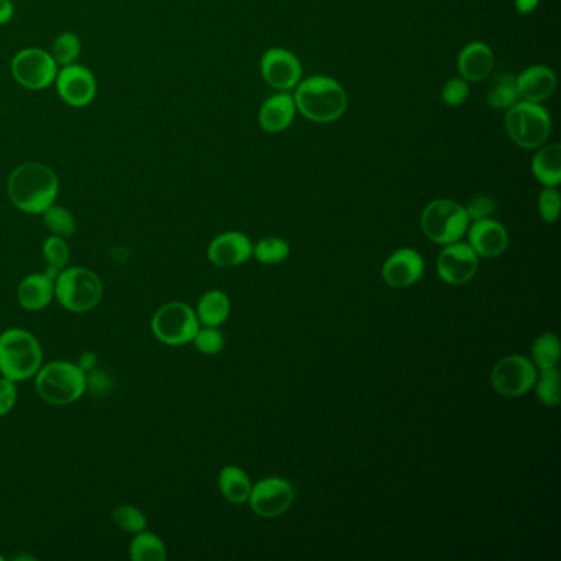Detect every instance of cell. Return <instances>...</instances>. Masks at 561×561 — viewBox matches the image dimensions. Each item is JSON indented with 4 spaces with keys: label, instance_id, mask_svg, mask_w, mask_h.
<instances>
[{
    "label": "cell",
    "instance_id": "6da1fadb",
    "mask_svg": "<svg viewBox=\"0 0 561 561\" xmlns=\"http://www.w3.org/2000/svg\"><path fill=\"white\" fill-rule=\"evenodd\" d=\"M60 180L50 167L38 162L22 163L10 173L7 195L15 208L27 214H42L55 204Z\"/></svg>",
    "mask_w": 561,
    "mask_h": 561
},
{
    "label": "cell",
    "instance_id": "7a4b0ae2",
    "mask_svg": "<svg viewBox=\"0 0 561 561\" xmlns=\"http://www.w3.org/2000/svg\"><path fill=\"white\" fill-rule=\"evenodd\" d=\"M295 106L308 121L330 124L338 121L348 107V96L343 86L330 76H311L295 88Z\"/></svg>",
    "mask_w": 561,
    "mask_h": 561
},
{
    "label": "cell",
    "instance_id": "3957f363",
    "mask_svg": "<svg viewBox=\"0 0 561 561\" xmlns=\"http://www.w3.org/2000/svg\"><path fill=\"white\" fill-rule=\"evenodd\" d=\"M43 362L42 346L32 333L19 328L0 334V374L10 381L37 376Z\"/></svg>",
    "mask_w": 561,
    "mask_h": 561
},
{
    "label": "cell",
    "instance_id": "277c9868",
    "mask_svg": "<svg viewBox=\"0 0 561 561\" xmlns=\"http://www.w3.org/2000/svg\"><path fill=\"white\" fill-rule=\"evenodd\" d=\"M35 389L45 402L51 405L75 404L88 390L86 372L73 362L53 361L40 367Z\"/></svg>",
    "mask_w": 561,
    "mask_h": 561
},
{
    "label": "cell",
    "instance_id": "5b68a950",
    "mask_svg": "<svg viewBox=\"0 0 561 561\" xmlns=\"http://www.w3.org/2000/svg\"><path fill=\"white\" fill-rule=\"evenodd\" d=\"M506 126L509 139L524 150H537L547 144L552 134V117L538 102H515L506 111Z\"/></svg>",
    "mask_w": 561,
    "mask_h": 561
},
{
    "label": "cell",
    "instance_id": "8992f818",
    "mask_svg": "<svg viewBox=\"0 0 561 561\" xmlns=\"http://www.w3.org/2000/svg\"><path fill=\"white\" fill-rule=\"evenodd\" d=\"M55 298L65 310L86 313L98 306L102 282L93 270L70 267L55 277Z\"/></svg>",
    "mask_w": 561,
    "mask_h": 561
},
{
    "label": "cell",
    "instance_id": "52a82bcc",
    "mask_svg": "<svg viewBox=\"0 0 561 561\" xmlns=\"http://www.w3.org/2000/svg\"><path fill=\"white\" fill-rule=\"evenodd\" d=\"M469 218L466 209L456 201L435 200L423 209L422 231L430 241L448 246L466 236Z\"/></svg>",
    "mask_w": 561,
    "mask_h": 561
},
{
    "label": "cell",
    "instance_id": "ba28073f",
    "mask_svg": "<svg viewBox=\"0 0 561 561\" xmlns=\"http://www.w3.org/2000/svg\"><path fill=\"white\" fill-rule=\"evenodd\" d=\"M200 330V320L190 305L172 302L163 305L152 318V333L160 343L183 346L193 343Z\"/></svg>",
    "mask_w": 561,
    "mask_h": 561
},
{
    "label": "cell",
    "instance_id": "9c48e42d",
    "mask_svg": "<svg viewBox=\"0 0 561 561\" xmlns=\"http://www.w3.org/2000/svg\"><path fill=\"white\" fill-rule=\"evenodd\" d=\"M60 66L50 51L42 48H24L12 58L10 71L15 81L30 91H42L55 84Z\"/></svg>",
    "mask_w": 561,
    "mask_h": 561
},
{
    "label": "cell",
    "instance_id": "30bf717a",
    "mask_svg": "<svg viewBox=\"0 0 561 561\" xmlns=\"http://www.w3.org/2000/svg\"><path fill=\"white\" fill-rule=\"evenodd\" d=\"M538 371L529 357L512 354L497 362L491 372L492 389L502 397H522L534 389Z\"/></svg>",
    "mask_w": 561,
    "mask_h": 561
},
{
    "label": "cell",
    "instance_id": "8fae6325",
    "mask_svg": "<svg viewBox=\"0 0 561 561\" xmlns=\"http://www.w3.org/2000/svg\"><path fill=\"white\" fill-rule=\"evenodd\" d=\"M56 93L70 107H86L98 96V79L88 66H61L55 79Z\"/></svg>",
    "mask_w": 561,
    "mask_h": 561
},
{
    "label": "cell",
    "instance_id": "7c38bea8",
    "mask_svg": "<svg viewBox=\"0 0 561 561\" xmlns=\"http://www.w3.org/2000/svg\"><path fill=\"white\" fill-rule=\"evenodd\" d=\"M479 267V255L468 242L458 241L441 249L436 259V272L448 285H464L473 279Z\"/></svg>",
    "mask_w": 561,
    "mask_h": 561
},
{
    "label": "cell",
    "instance_id": "4fadbf2b",
    "mask_svg": "<svg viewBox=\"0 0 561 561\" xmlns=\"http://www.w3.org/2000/svg\"><path fill=\"white\" fill-rule=\"evenodd\" d=\"M295 501L292 484L283 478H264L252 486L249 504L254 514L274 519L285 514Z\"/></svg>",
    "mask_w": 561,
    "mask_h": 561
},
{
    "label": "cell",
    "instance_id": "5bb4252c",
    "mask_svg": "<svg viewBox=\"0 0 561 561\" xmlns=\"http://www.w3.org/2000/svg\"><path fill=\"white\" fill-rule=\"evenodd\" d=\"M265 83L277 91H290L302 81V63L292 51L275 47L265 51L260 60Z\"/></svg>",
    "mask_w": 561,
    "mask_h": 561
},
{
    "label": "cell",
    "instance_id": "9a60e30c",
    "mask_svg": "<svg viewBox=\"0 0 561 561\" xmlns=\"http://www.w3.org/2000/svg\"><path fill=\"white\" fill-rule=\"evenodd\" d=\"M425 274V260L413 249H399L382 265V279L392 288H408L420 282Z\"/></svg>",
    "mask_w": 561,
    "mask_h": 561
},
{
    "label": "cell",
    "instance_id": "2e32d148",
    "mask_svg": "<svg viewBox=\"0 0 561 561\" xmlns=\"http://www.w3.org/2000/svg\"><path fill=\"white\" fill-rule=\"evenodd\" d=\"M251 239L239 231H229L214 237L208 246V259L211 264L231 269L237 265L246 264L252 257Z\"/></svg>",
    "mask_w": 561,
    "mask_h": 561
},
{
    "label": "cell",
    "instance_id": "e0dca14e",
    "mask_svg": "<svg viewBox=\"0 0 561 561\" xmlns=\"http://www.w3.org/2000/svg\"><path fill=\"white\" fill-rule=\"evenodd\" d=\"M466 236H468L469 246L473 247V251L484 259L499 257L506 252L507 246H509V234H507L506 228L492 218L469 223Z\"/></svg>",
    "mask_w": 561,
    "mask_h": 561
},
{
    "label": "cell",
    "instance_id": "ac0fdd59",
    "mask_svg": "<svg viewBox=\"0 0 561 561\" xmlns=\"http://www.w3.org/2000/svg\"><path fill=\"white\" fill-rule=\"evenodd\" d=\"M517 91L522 101L538 102L542 104L557 89V76L552 68L545 65H534L525 68L519 76H515Z\"/></svg>",
    "mask_w": 561,
    "mask_h": 561
},
{
    "label": "cell",
    "instance_id": "d6986e66",
    "mask_svg": "<svg viewBox=\"0 0 561 561\" xmlns=\"http://www.w3.org/2000/svg\"><path fill=\"white\" fill-rule=\"evenodd\" d=\"M295 114H297L295 99L292 94L282 91L262 104L259 111V124L265 132L277 134L290 127Z\"/></svg>",
    "mask_w": 561,
    "mask_h": 561
},
{
    "label": "cell",
    "instance_id": "ffe728a7",
    "mask_svg": "<svg viewBox=\"0 0 561 561\" xmlns=\"http://www.w3.org/2000/svg\"><path fill=\"white\" fill-rule=\"evenodd\" d=\"M494 68V53L483 42H471L458 56V70L468 83H479L491 75Z\"/></svg>",
    "mask_w": 561,
    "mask_h": 561
},
{
    "label": "cell",
    "instance_id": "44dd1931",
    "mask_svg": "<svg viewBox=\"0 0 561 561\" xmlns=\"http://www.w3.org/2000/svg\"><path fill=\"white\" fill-rule=\"evenodd\" d=\"M55 297V279L48 274H32L25 277L17 290L22 308L28 311L43 310Z\"/></svg>",
    "mask_w": 561,
    "mask_h": 561
},
{
    "label": "cell",
    "instance_id": "7402d4cb",
    "mask_svg": "<svg viewBox=\"0 0 561 561\" xmlns=\"http://www.w3.org/2000/svg\"><path fill=\"white\" fill-rule=\"evenodd\" d=\"M532 173L543 186L557 188L561 183L560 144L542 145L532 160Z\"/></svg>",
    "mask_w": 561,
    "mask_h": 561
},
{
    "label": "cell",
    "instance_id": "603a6c76",
    "mask_svg": "<svg viewBox=\"0 0 561 561\" xmlns=\"http://www.w3.org/2000/svg\"><path fill=\"white\" fill-rule=\"evenodd\" d=\"M196 316L203 326L224 325L231 315V300L226 293L221 290H211L204 293L196 306Z\"/></svg>",
    "mask_w": 561,
    "mask_h": 561
},
{
    "label": "cell",
    "instance_id": "cb8c5ba5",
    "mask_svg": "<svg viewBox=\"0 0 561 561\" xmlns=\"http://www.w3.org/2000/svg\"><path fill=\"white\" fill-rule=\"evenodd\" d=\"M219 491L232 504H244L251 496L252 484L249 474L239 466H224L218 478Z\"/></svg>",
    "mask_w": 561,
    "mask_h": 561
},
{
    "label": "cell",
    "instance_id": "d4e9b609",
    "mask_svg": "<svg viewBox=\"0 0 561 561\" xmlns=\"http://www.w3.org/2000/svg\"><path fill=\"white\" fill-rule=\"evenodd\" d=\"M129 557L134 561H165L167 548L157 535L142 530L130 542Z\"/></svg>",
    "mask_w": 561,
    "mask_h": 561
},
{
    "label": "cell",
    "instance_id": "484cf974",
    "mask_svg": "<svg viewBox=\"0 0 561 561\" xmlns=\"http://www.w3.org/2000/svg\"><path fill=\"white\" fill-rule=\"evenodd\" d=\"M560 338L555 333H543L532 344V359L537 371H545L557 367L560 362Z\"/></svg>",
    "mask_w": 561,
    "mask_h": 561
},
{
    "label": "cell",
    "instance_id": "4316f807",
    "mask_svg": "<svg viewBox=\"0 0 561 561\" xmlns=\"http://www.w3.org/2000/svg\"><path fill=\"white\" fill-rule=\"evenodd\" d=\"M519 91L514 75H499L494 79L491 89L487 91V104L497 111H507L519 102Z\"/></svg>",
    "mask_w": 561,
    "mask_h": 561
},
{
    "label": "cell",
    "instance_id": "83f0119b",
    "mask_svg": "<svg viewBox=\"0 0 561 561\" xmlns=\"http://www.w3.org/2000/svg\"><path fill=\"white\" fill-rule=\"evenodd\" d=\"M252 255L260 264H282L290 257V244L282 237H264L254 244Z\"/></svg>",
    "mask_w": 561,
    "mask_h": 561
},
{
    "label": "cell",
    "instance_id": "f1b7e54d",
    "mask_svg": "<svg viewBox=\"0 0 561 561\" xmlns=\"http://www.w3.org/2000/svg\"><path fill=\"white\" fill-rule=\"evenodd\" d=\"M535 394L545 407H558L560 405V371L558 367L538 371L535 381Z\"/></svg>",
    "mask_w": 561,
    "mask_h": 561
},
{
    "label": "cell",
    "instance_id": "f546056e",
    "mask_svg": "<svg viewBox=\"0 0 561 561\" xmlns=\"http://www.w3.org/2000/svg\"><path fill=\"white\" fill-rule=\"evenodd\" d=\"M81 50H83L81 38H79L76 33L65 32L61 33V35H58V37L53 40L50 53L51 56H53V60L56 61V65L61 68V66L78 63Z\"/></svg>",
    "mask_w": 561,
    "mask_h": 561
},
{
    "label": "cell",
    "instance_id": "4dcf8cb0",
    "mask_svg": "<svg viewBox=\"0 0 561 561\" xmlns=\"http://www.w3.org/2000/svg\"><path fill=\"white\" fill-rule=\"evenodd\" d=\"M43 257L47 262V274L55 279L70 260V247L66 244L65 237L51 236L43 244Z\"/></svg>",
    "mask_w": 561,
    "mask_h": 561
},
{
    "label": "cell",
    "instance_id": "1f68e13d",
    "mask_svg": "<svg viewBox=\"0 0 561 561\" xmlns=\"http://www.w3.org/2000/svg\"><path fill=\"white\" fill-rule=\"evenodd\" d=\"M43 223L50 229L53 236L71 237L76 232V219L71 211L51 204L50 208L43 211Z\"/></svg>",
    "mask_w": 561,
    "mask_h": 561
},
{
    "label": "cell",
    "instance_id": "d6a6232c",
    "mask_svg": "<svg viewBox=\"0 0 561 561\" xmlns=\"http://www.w3.org/2000/svg\"><path fill=\"white\" fill-rule=\"evenodd\" d=\"M112 519L117 527H121L129 534H139L147 527V517L144 512L134 506H117L112 510Z\"/></svg>",
    "mask_w": 561,
    "mask_h": 561
},
{
    "label": "cell",
    "instance_id": "836d02e7",
    "mask_svg": "<svg viewBox=\"0 0 561 561\" xmlns=\"http://www.w3.org/2000/svg\"><path fill=\"white\" fill-rule=\"evenodd\" d=\"M193 344H195V348L201 354L216 356V354L223 353L226 341H224V334L219 331V328H216V326H204L196 333Z\"/></svg>",
    "mask_w": 561,
    "mask_h": 561
},
{
    "label": "cell",
    "instance_id": "e575fe53",
    "mask_svg": "<svg viewBox=\"0 0 561 561\" xmlns=\"http://www.w3.org/2000/svg\"><path fill=\"white\" fill-rule=\"evenodd\" d=\"M560 204L561 198L557 188L545 186L538 196V211H540V216L545 223L553 224L557 221L558 214H560Z\"/></svg>",
    "mask_w": 561,
    "mask_h": 561
},
{
    "label": "cell",
    "instance_id": "d590c367",
    "mask_svg": "<svg viewBox=\"0 0 561 561\" xmlns=\"http://www.w3.org/2000/svg\"><path fill=\"white\" fill-rule=\"evenodd\" d=\"M469 98V83L463 78H451L441 89V101L448 107H458Z\"/></svg>",
    "mask_w": 561,
    "mask_h": 561
},
{
    "label": "cell",
    "instance_id": "8d00e7d4",
    "mask_svg": "<svg viewBox=\"0 0 561 561\" xmlns=\"http://www.w3.org/2000/svg\"><path fill=\"white\" fill-rule=\"evenodd\" d=\"M464 209H466V214H468L469 223H473V221L491 218L494 211H496V203L489 196L481 195L469 201L464 206Z\"/></svg>",
    "mask_w": 561,
    "mask_h": 561
},
{
    "label": "cell",
    "instance_id": "74e56055",
    "mask_svg": "<svg viewBox=\"0 0 561 561\" xmlns=\"http://www.w3.org/2000/svg\"><path fill=\"white\" fill-rule=\"evenodd\" d=\"M17 402V385L7 377L0 379V417H4L15 407Z\"/></svg>",
    "mask_w": 561,
    "mask_h": 561
},
{
    "label": "cell",
    "instance_id": "f35d334b",
    "mask_svg": "<svg viewBox=\"0 0 561 561\" xmlns=\"http://www.w3.org/2000/svg\"><path fill=\"white\" fill-rule=\"evenodd\" d=\"M15 7L12 0H0V27L14 19Z\"/></svg>",
    "mask_w": 561,
    "mask_h": 561
},
{
    "label": "cell",
    "instance_id": "ab89813d",
    "mask_svg": "<svg viewBox=\"0 0 561 561\" xmlns=\"http://www.w3.org/2000/svg\"><path fill=\"white\" fill-rule=\"evenodd\" d=\"M540 0H515V9L520 15H529L537 9Z\"/></svg>",
    "mask_w": 561,
    "mask_h": 561
},
{
    "label": "cell",
    "instance_id": "60d3db41",
    "mask_svg": "<svg viewBox=\"0 0 561 561\" xmlns=\"http://www.w3.org/2000/svg\"><path fill=\"white\" fill-rule=\"evenodd\" d=\"M96 362H98V357L94 353H84L83 356L79 357V364L78 366L83 369L86 374L88 372L93 371L94 366H96Z\"/></svg>",
    "mask_w": 561,
    "mask_h": 561
},
{
    "label": "cell",
    "instance_id": "b9f144b4",
    "mask_svg": "<svg viewBox=\"0 0 561 561\" xmlns=\"http://www.w3.org/2000/svg\"><path fill=\"white\" fill-rule=\"evenodd\" d=\"M0 561H4V557H2V555H0Z\"/></svg>",
    "mask_w": 561,
    "mask_h": 561
}]
</instances>
